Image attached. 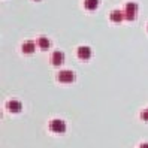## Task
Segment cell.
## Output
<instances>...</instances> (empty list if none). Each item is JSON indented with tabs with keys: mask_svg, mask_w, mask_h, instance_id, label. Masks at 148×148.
I'll list each match as a JSON object with an SVG mask.
<instances>
[{
	"mask_svg": "<svg viewBox=\"0 0 148 148\" xmlns=\"http://www.w3.org/2000/svg\"><path fill=\"white\" fill-rule=\"evenodd\" d=\"M64 129H66V126H64L63 121H60V120L51 121V130H53V132H58V133H62V132H64Z\"/></svg>",
	"mask_w": 148,
	"mask_h": 148,
	"instance_id": "1",
	"label": "cell"
},
{
	"mask_svg": "<svg viewBox=\"0 0 148 148\" xmlns=\"http://www.w3.org/2000/svg\"><path fill=\"white\" fill-rule=\"evenodd\" d=\"M58 78H60V81H63V82H71V81H73V73L63 71V72H60Z\"/></svg>",
	"mask_w": 148,
	"mask_h": 148,
	"instance_id": "2",
	"label": "cell"
},
{
	"mask_svg": "<svg viewBox=\"0 0 148 148\" xmlns=\"http://www.w3.org/2000/svg\"><path fill=\"white\" fill-rule=\"evenodd\" d=\"M8 108H9V111H12V112H18L21 109V103L16 102V100H11L9 103H8Z\"/></svg>",
	"mask_w": 148,
	"mask_h": 148,
	"instance_id": "3",
	"label": "cell"
},
{
	"mask_svg": "<svg viewBox=\"0 0 148 148\" xmlns=\"http://www.w3.org/2000/svg\"><path fill=\"white\" fill-rule=\"evenodd\" d=\"M78 56H79L81 58H88L91 56V51L87 48V47H82V48L78 49Z\"/></svg>",
	"mask_w": 148,
	"mask_h": 148,
	"instance_id": "4",
	"label": "cell"
},
{
	"mask_svg": "<svg viewBox=\"0 0 148 148\" xmlns=\"http://www.w3.org/2000/svg\"><path fill=\"white\" fill-rule=\"evenodd\" d=\"M63 62V54L62 53H54L53 54V63L54 64H60Z\"/></svg>",
	"mask_w": 148,
	"mask_h": 148,
	"instance_id": "5",
	"label": "cell"
},
{
	"mask_svg": "<svg viewBox=\"0 0 148 148\" xmlns=\"http://www.w3.org/2000/svg\"><path fill=\"white\" fill-rule=\"evenodd\" d=\"M85 6H87V9H96L97 0H85Z\"/></svg>",
	"mask_w": 148,
	"mask_h": 148,
	"instance_id": "6",
	"label": "cell"
},
{
	"mask_svg": "<svg viewBox=\"0 0 148 148\" xmlns=\"http://www.w3.org/2000/svg\"><path fill=\"white\" fill-rule=\"evenodd\" d=\"M39 45H40L42 49H47V48L49 47V42H48V39H45V38H40V39H39Z\"/></svg>",
	"mask_w": 148,
	"mask_h": 148,
	"instance_id": "7",
	"label": "cell"
},
{
	"mask_svg": "<svg viewBox=\"0 0 148 148\" xmlns=\"http://www.w3.org/2000/svg\"><path fill=\"white\" fill-rule=\"evenodd\" d=\"M25 53H30V51H33V43L32 42H25V45H24V48H23Z\"/></svg>",
	"mask_w": 148,
	"mask_h": 148,
	"instance_id": "8",
	"label": "cell"
},
{
	"mask_svg": "<svg viewBox=\"0 0 148 148\" xmlns=\"http://www.w3.org/2000/svg\"><path fill=\"white\" fill-rule=\"evenodd\" d=\"M111 18H112V21H121V14L120 12H112Z\"/></svg>",
	"mask_w": 148,
	"mask_h": 148,
	"instance_id": "9",
	"label": "cell"
}]
</instances>
